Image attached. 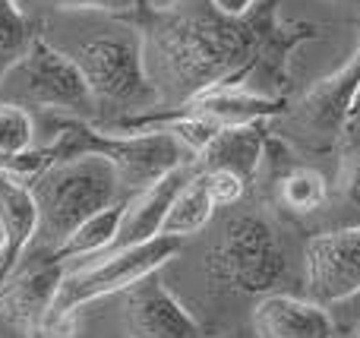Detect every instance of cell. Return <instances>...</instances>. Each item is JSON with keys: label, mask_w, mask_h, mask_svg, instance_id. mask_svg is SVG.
I'll use <instances>...</instances> for the list:
<instances>
[{"label": "cell", "mask_w": 360, "mask_h": 338, "mask_svg": "<svg viewBox=\"0 0 360 338\" xmlns=\"http://www.w3.org/2000/svg\"><path fill=\"white\" fill-rule=\"evenodd\" d=\"M136 16L146 54L171 82L177 105L215 86L285 95L291 54L319 38V25L281 19L278 0H256L243 16H224L212 4L149 10L143 0Z\"/></svg>", "instance_id": "1"}, {"label": "cell", "mask_w": 360, "mask_h": 338, "mask_svg": "<svg viewBox=\"0 0 360 338\" xmlns=\"http://www.w3.org/2000/svg\"><path fill=\"white\" fill-rule=\"evenodd\" d=\"M82 70L95 111H111V120L143 114L162 105V89L149 76L146 63V38L139 25L114 22L67 51Z\"/></svg>", "instance_id": "2"}, {"label": "cell", "mask_w": 360, "mask_h": 338, "mask_svg": "<svg viewBox=\"0 0 360 338\" xmlns=\"http://www.w3.org/2000/svg\"><path fill=\"white\" fill-rule=\"evenodd\" d=\"M51 164L79 155H101L117 168L127 190H143L186 162V145L171 133H114L82 117L54 120V139L44 145Z\"/></svg>", "instance_id": "3"}, {"label": "cell", "mask_w": 360, "mask_h": 338, "mask_svg": "<svg viewBox=\"0 0 360 338\" xmlns=\"http://www.w3.org/2000/svg\"><path fill=\"white\" fill-rule=\"evenodd\" d=\"M180 244H184L180 238L158 234V238L146 240V244L127 247V250H114V253H101V259L95 266L73 272V275H63L54 291V301H51L44 335L73 338L76 316H79L82 307L101 301V297L124 294L139 278L152 275V272H158L165 263H171L180 253Z\"/></svg>", "instance_id": "4"}, {"label": "cell", "mask_w": 360, "mask_h": 338, "mask_svg": "<svg viewBox=\"0 0 360 338\" xmlns=\"http://www.w3.org/2000/svg\"><path fill=\"white\" fill-rule=\"evenodd\" d=\"M29 187L38 202V228L54 244H60L86 219L114 206L124 183L108 158L79 155L48 164Z\"/></svg>", "instance_id": "5"}, {"label": "cell", "mask_w": 360, "mask_h": 338, "mask_svg": "<svg viewBox=\"0 0 360 338\" xmlns=\"http://www.w3.org/2000/svg\"><path fill=\"white\" fill-rule=\"evenodd\" d=\"M0 98L22 108H44L60 117H92L95 98L82 70L44 35H32L25 51L0 73Z\"/></svg>", "instance_id": "6"}, {"label": "cell", "mask_w": 360, "mask_h": 338, "mask_svg": "<svg viewBox=\"0 0 360 338\" xmlns=\"http://www.w3.org/2000/svg\"><path fill=\"white\" fill-rule=\"evenodd\" d=\"M218 282L240 294H269L288 275V256L262 215H234L209 256Z\"/></svg>", "instance_id": "7"}, {"label": "cell", "mask_w": 360, "mask_h": 338, "mask_svg": "<svg viewBox=\"0 0 360 338\" xmlns=\"http://www.w3.org/2000/svg\"><path fill=\"white\" fill-rule=\"evenodd\" d=\"M304 272L310 297L335 307L360 291V225L323 231L307 240Z\"/></svg>", "instance_id": "8"}, {"label": "cell", "mask_w": 360, "mask_h": 338, "mask_svg": "<svg viewBox=\"0 0 360 338\" xmlns=\"http://www.w3.org/2000/svg\"><path fill=\"white\" fill-rule=\"evenodd\" d=\"M60 278L63 263H57L51 250H44L41 256L29 259V263H19L0 285V310L29 338H41Z\"/></svg>", "instance_id": "9"}, {"label": "cell", "mask_w": 360, "mask_h": 338, "mask_svg": "<svg viewBox=\"0 0 360 338\" xmlns=\"http://www.w3.org/2000/svg\"><path fill=\"white\" fill-rule=\"evenodd\" d=\"M357 86H360V44L335 73H329L326 79H319L316 86L300 95L294 120L307 130V136L323 139V143L342 136L348 130V111Z\"/></svg>", "instance_id": "10"}, {"label": "cell", "mask_w": 360, "mask_h": 338, "mask_svg": "<svg viewBox=\"0 0 360 338\" xmlns=\"http://www.w3.org/2000/svg\"><path fill=\"white\" fill-rule=\"evenodd\" d=\"M124 294H127L124 316H127V329H130L133 338H202L199 323L165 288L158 272L139 278Z\"/></svg>", "instance_id": "11"}, {"label": "cell", "mask_w": 360, "mask_h": 338, "mask_svg": "<svg viewBox=\"0 0 360 338\" xmlns=\"http://www.w3.org/2000/svg\"><path fill=\"white\" fill-rule=\"evenodd\" d=\"M256 338H335V320L329 307L307 297L269 291L253 307Z\"/></svg>", "instance_id": "12"}, {"label": "cell", "mask_w": 360, "mask_h": 338, "mask_svg": "<svg viewBox=\"0 0 360 338\" xmlns=\"http://www.w3.org/2000/svg\"><path fill=\"white\" fill-rule=\"evenodd\" d=\"M186 181H190V171L180 164V168L168 171L165 177H158L155 183H149V187L136 190L133 196H127L117 238H114V244L108 247L105 253L127 250V247H136V244H146V240L158 238V234H162V225H165V215H168L177 190L184 187Z\"/></svg>", "instance_id": "13"}, {"label": "cell", "mask_w": 360, "mask_h": 338, "mask_svg": "<svg viewBox=\"0 0 360 338\" xmlns=\"http://www.w3.org/2000/svg\"><path fill=\"white\" fill-rule=\"evenodd\" d=\"M0 221L6 228V250L0 259V285L22 263L32 240L38 234V202L29 181L0 174Z\"/></svg>", "instance_id": "14"}, {"label": "cell", "mask_w": 360, "mask_h": 338, "mask_svg": "<svg viewBox=\"0 0 360 338\" xmlns=\"http://www.w3.org/2000/svg\"><path fill=\"white\" fill-rule=\"evenodd\" d=\"M269 133L266 120L259 124H240V126H224L212 136V143L199 152V162H202V171L212 168H224L234 171L237 177H243L247 183H253L256 171L262 164V155L269 149Z\"/></svg>", "instance_id": "15"}, {"label": "cell", "mask_w": 360, "mask_h": 338, "mask_svg": "<svg viewBox=\"0 0 360 338\" xmlns=\"http://www.w3.org/2000/svg\"><path fill=\"white\" fill-rule=\"evenodd\" d=\"M124 206H127V200H117L114 206L101 209L98 215L86 219L76 231H70L60 244L51 247V256H54L57 263L79 259V256H101V253L114 244V238H117L120 219H124Z\"/></svg>", "instance_id": "16"}, {"label": "cell", "mask_w": 360, "mask_h": 338, "mask_svg": "<svg viewBox=\"0 0 360 338\" xmlns=\"http://www.w3.org/2000/svg\"><path fill=\"white\" fill-rule=\"evenodd\" d=\"M215 200L209 193V183H205V174H190V181L177 190L174 202H171L168 215H165V225H162V234L168 238H180L186 240L190 234L202 231L209 225L212 212H215Z\"/></svg>", "instance_id": "17"}, {"label": "cell", "mask_w": 360, "mask_h": 338, "mask_svg": "<svg viewBox=\"0 0 360 338\" xmlns=\"http://www.w3.org/2000/svg\"><path fill=\"white\" fill-rule=\"evenodd\" d=\"M326 177L316 168H307V164H294L285 174L278 177V202L281 209L294 215H313L326 206Z\"/></svg>", "instance_id": "18"}, {"label": "cell", "mask_w": 360, "mask_h": 338, "mask_svg": "<svg viewBox=\"0 0 360 338\" xmlns=\"http://www.w3.org/2000/svg\"><path fill=\"white\" fill-rule=\"evenodd\" d=\"M35 149V117L16 101H0V155H22Z\"/></svg>", "instance_id": "19"}, {"label": "cell", "mask_w": 360, "mask_h": 338, "mask_svg": "<svg viewBox=\"0 0 360 338\" xmlns=\"http://www.w3.org/2000/svg\"><path fill=\"white\" fill-rule=\"evenodd\" d=\"M32 35H35V29L22 13V6L16 0H0V73L22 54Z\"/></svg>", "instance_id": "20"}, {"label": "cell", "mask_w": 360, "mask_h": 338, "mask_svg": "<svg viewBox=\"0 0 360 338\" xmlns=\"http://www.w3.org/2000/svg\"><path fill=\"white\" fill-rule=\"evenodd\" d=\"M338 193L345 206L360 215V133L345 143L342 162H338Z\"/></svg>", "instance_id": "21"}, {"label": "cell", "mask_w": 360, "mask_h": 338, "mask_svg": "<svg viewBox=\"0 0 360 338\" xmlns=\"http://www.w3.org/2000/svg\"><path fill=\"white\" fill-rule=\"evenodd\" d=\"M205 174V183H209V193L215 200L218 209H228V206H237L243 200L250 183L243 177H237L234 171H224V168H212V171H202Z\"/></svg>", "instance_id": "22"}, {"label": "cell", "mask_w": 360, "mask_h": 338, "mask_svg": "<svg viewBox=\"0 0 360 338\" xmlns=\"http://www.w3.org/2000/svg\"><path fill=\"white\" fill-rule=\"evenodd\" d=\"M63 13H98V16H133L143 0H51Z\"/></svg>", "instance_id": "23"}, {"label": "cell", "mask_w": 360, "mask_h": 338, "mask_svg": "<svg viewBox=\"0 0 360 338\" xmlns=\"http://www.w3.org/2000/svg\"><path fill=\"white\" fill-rule=\"evenodd\" d=\"M48 164H51V158L41 145V149L22 152V155H0V174H10V177H19V181L32 183Z\"/></svg>", "instance_id": "24"}, {"label": "cell", "mask_w": 360, "mask_h": 338, "mask_svg": "<svg viewBox=\"0 0 360 338\" xmlns=\"http://www.w3.org/2000/svg\"><path fill=\"white\" fill-rule=\"evenodd\" d=\"M338 313H342V320L348 323V326H357L360 323V291H354L351 297H345L342 304H335Z\"/></svg>", "instance_id": "25"}, {"label": "cell", "mask_w": 360, "mask_h": 338, "mask_svg": "<svg viewBox=\"0 0 360 338\" xmlns=\"http://www.w3.org/2000/svg\"><path fill=\"white\" fill-rule=\"evenodd\" d=\"M209 4L215 6L218 13H224V16H243L256 0H209Z\"/></svg>", "instance_id": "26"}, {"label": "cell", "mask_w": 360, "mask_h": 338, "mask_svg": "<svg viewBox=\"0 0 360 338\" xmlns=\"http://www.w3.org/2000/svg\"><path fill=\"white\" fill-rule=\"evenodd\" d=\"M354 124H360V86H357V92H354V101H351V111H348V130Z\"/></svg>", "instance_id": "27"}, {"label": "cell", "mask_w": 360, "mask_h": 338, "mask_svg": "<svg viewBox=\"0 0 360 338\" xmlns=\"http://www.w3.org/2000/svg\"><path fill=\"white\" fill-rule=\"evenodd\" d=\"M4 250H6V228H4V221H0V259H4Z\"/></svg>", "instance_id": "28"}, {"label": "cell", "mask_w": 360, "mask_h": 338, "mask_svg": "<svg viewBox=\"0 0 360 338\" xmlns=\"http://www.w3.org/2000/svg\"><path fill=\"white\" fill-rule=\"evenodd\" d=\"M338 4H357L360 6V0H338Z\"/></svg>", "instance_id": "29"}, {"label": "cell", "mask_w": 360, "mask_h": 338, "mask_svg": "<svg viewBox=\"0 0 360 338\" xmlns=\"http://www.w3.org/2000/svg\"><path fill=\"white\" fill-rule=\"evenodd\" d=\"M354 338H360V323H357V326H354Z\"/></svg>", "instance_id": "30"}]
</instances>
